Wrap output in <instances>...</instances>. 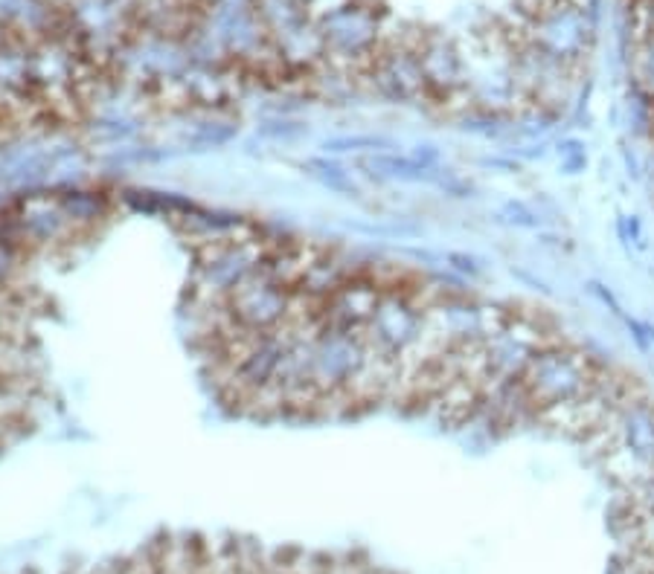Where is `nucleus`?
Masks as SVG:
<instances>
[{
  "mask_svg": "<svg viewBox=\"0 0 654 574\" xmlns=\"http://www.w3.org/2000/svg\"><path fill=\"white\" fill-rule=\"evenodd\" d=\"M605 368L608 366L599 363L594 354H587L585 349L568 342V346H559V349L535 351L521 372V383L538 415L550 403L582 398L585 392L596 386V380L602 377Z\"/></svg>",
  "mask_w": 654,
  "mask_h": 574,
  "instance_id": "nucleus-1",
  "label": "nucleus"
},
{
  "mask_svg": "<svg viewBox=\"0 0 654 574\" xmlns=\"http://www.w3.org/2000/svg\"><path fill=\"white\" fill-rule=\"evenodd\" d=\"M363 340L375 354L384 357H405L425 334V308L401 293H381L379 308L370 316V322L361 328Z\"/></svg>",
  "mask_w": 654,
  "mask_h": 574,
  "instance_id": "nucleus-2",
  "label": "nucleus"
},
{
  "mask_svg": "<svg viewBox=\"0 0 654 574\" xmlns=\"http://www.w3.org/2000/svg\"><path fill=\"white\" fill-rule=\"evenodd\" d=\"M616 441L654 467V401L643 398L623 406L616 415Z\"/></svg>",
  "mask_w": 654,
  "mask_h": 574,
  "instance_id": "nucleus-3",
  "label": "nucleus"
},
{
  "mask_svg": "<svg viewBox=\"0 0 654 574\" xmlns=\"http://www.w3.org/2000/svg\"><path fill=\"white\" fill-rule=\"evenodd\" d=\"M634 79L640 91L646 93L649 105H654V35L634 47Z\"/></svg>",
  "mask_w": 654,
  "mask_h": 574,
  "instance_id": "nucleus-4",
  "label": "nucleus"
}]
</instances>
